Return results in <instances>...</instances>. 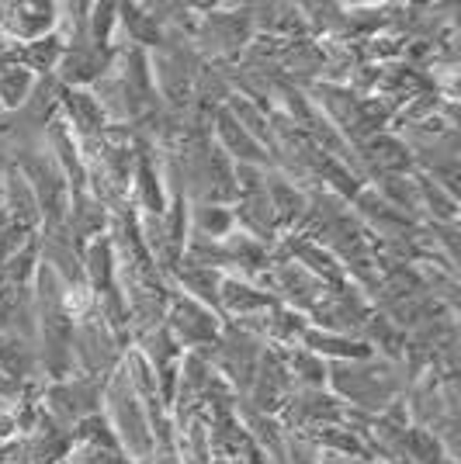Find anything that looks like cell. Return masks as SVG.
<instances>
[{"instance_id": "obj_2", "label": "cell", "mask_w": 461, "mask_h": 464, "mask_svg": "<svg viewBox=\"0 0 461 464\" xmlns=\"http://www.w3.org/2000/svg\"><path fill=\"white\" fill-rule=\"evenodd\" d=\"M11 430H18V420H15V416H7V412H4V416H0V437H7V433H11Z\"/></svg>"}, {"instance_id": "obj_1", "label": "cell", "mask_w": 461, "mask_h": 464, "mask_svg": "<svg viewBox=\"0 0 461 464\" xmlns=\"http://www.w3.org/2000/svg\"><path fill=\"white\" fill-rule=\"evenodd\" d=\"M35 87V77L25 70V66H15V70H0V104L4 108H18L28 101Z\"/></svg>"}]
</instances>
